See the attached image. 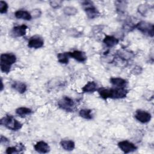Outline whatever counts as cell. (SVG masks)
I'll return each instance as SVG.
<instances>
[{"label":"cell","mask_w":154,"mask_h":154,"mask_svg":"<svg viewBox=\"0 0 154 154\" xmlns=\"http://www.w3.org/2000/svg\"><path fill=\"white\" fill-rule=\"evenodd\" d=\"M115 3H116L117 10L119 12L123 13L126 8V2L125 1H116Z\"/></svg>","instance_id":"cell-26"},{"label":"cell","mask_w":154,"mask_h":154,"mask_svg":"<svg viewBox=\"0 0 154 154\" xmlns=\"http://www.w3.org/2000/svg\"><path fill=\"white\" fill-rule=\"evenodd\" d=\"M32 113V110L27 107L21 106L19 107L16 109V114L20 117H24L26 116L30 115Z\"/></svg>","instance_id":"cell-20"},{"label":"cell","mask_w":154,"mask_h":154,"mask_svg":"<svg viewBox=\"0 0 154 154\" xmlns=\"http://www.w3.org/2000/svg\"><path fill=\"white\" fill-rule=\"evenodd\" d=\"M109 81L110 83H111L113 85L116 86V87L119 88H125L128 84L127 81L122 78H110Z\"/></svg>","instance_id":"cell-16"},{"label":"cell","mask_w":154,"mask_h":154,"mask_svg":"<svg viewBox=\"0 0 154 154\" xmlns=\"http://www.w3.org/2000/svg\"><path fill=\"white\" fill-rule=\"evenodd\" d=\"M63 12L66 15L73 16L78 13V10L74 7L66 6L63 8Z\"/></svg>","instance_id":"cell-25"},{"label":"cell","mask_w":154,"mask_h":154,"mask_svg":"<svg viewBox=\"0 0 154 154\" xmlns=\"http://www.w3.org/2000/svg\"><path fill=\"white\" fill-rule=\"evenodd\" d=\"M16 61V57L13 53H3L0 58V68L2 73H8L11 66Z\"/></svg>","instance_id":"cell-2"},{"label":"cell","mask_w":154,"mask_h":154,"mask_svg":"<svg viewBox=\"0 0 154 154\" xmlns=\"http://www.w3.org/2000/svg\"><path fill=\"white\" fill-rule=\"evenodd\" d=\"M11 87L14 90L17 91L18 93L20 94L24 93L26 90V85L22 82L20 81H14L12 82Z\"/></svg>","instance_id":"cell-15"},{"label":"cell","mask_w":154,"mask_h":154,"mask_svg":"<svg viewBox=\"0 0 154 154\" xmlns=\"http://www.w3.org/2000/svg\"><path fill=\"white\" fill-rule=\"evenodd\" d=\"M8 8V5L5 1H0V13L1 14L6 13Z\"/></svg>","instance_id":"cell-28"},{"label":"cell","mask_w":154,"mask_h":154,"mask_svg":"<svg viewBox=\"0 0 154 154\" xmlns=\"http://www.w3.org/2000/svg\"><path fill=\"white\" fill-rule=\"evenodd\" d=\"M134 117L137 120L141 123H147L149 122L152 118L150 113L141 109H137L135 111Z\"/></svg>","instance_id":"cell-7"},{"label":"cell","mask_w":154,"mask_h":154,"mask_svg":"<svg viewBox=\"0 0 154 154\" xmlns=\"http://www.w3.org/2000/svg\"><path fill=\"white\" fill-rule=\"evenodd\" d=\"M69 55L67 52H62L59 53L57 55L58 61L61 64H67L69 63Z\"/></svg>","instance_id":"cell-23"},{"label":"cell","mask_w":154,"mask_h":154,"mask_svg":"<svg viewBox=\"0 0 154 154\" xmlns=\"http://www.w3.org/2000/svg\"><path fill=\"white\" fill-rule=\"evenodd\" d=\"M58 107L67 112H73L75 108V103L74 100L68 97L63 96L57 102Z\"/></svg>","instance_id":"cell-5"},{"label":"cell","mask_w":154,"mask_h":154,"mask_svg":"<svg viewBox=\"0 0 154 154\" xmlns=\"http://www.w3.org/2000/svg\"><path fill=\"white\" fill-rule=\"evenodd\" d=\"M97 92L103 99H122L126 96L128 91L125 88L116 87L114 88H105L100 87L97 89Z\"/></svg>","instance_id":"cell-1"},{"label":"cell","mask_w":154,"mask_h":154,"mask_svg":"<svg viewBox=\"0 0 154 154\" xmlns=\"http://www.w3.org/2000/svg\"><path fill=\"white\" fill-rule=\"evenodd\" d=\"M14 16L17 19H22L25 20H31L32 19V16L28 11L23 10H17L14 13Z\"/></svg>","instance_id":"cell-17"},{"label":"cell","mask_w":154,"mask_h":154,"mask_svg":"<svg viewBox=\"0 0 154 154\" xmlns=\"http://www.w3.org/2000/svg\"><path fill=\"white\" fill-rule=\"evenodd\" d=\"M63 1L61 0H52L49 2V4L53 8H59L61 7Z\"/></svg>","instance_id":"cell-27"},{"label":"cell","mask_w":154,"mask_h":154,"mask_svg":"<svg viewBox=\"0 0 154 154\" xmlns=\"http://www.w3.org/2000/svg\"><path fill=\"white\" fill-rule=\"evenodd\" d=\"M44 45L43 38L39 35H35L31 37L28 42V46L30 48L38 49L42 48Z\"/></svg>","instance_id":"cell-9"},{"label":"cell","mask_w":154,"mask_h":154,"mask_svg":"<svg viewBox=\"0 0 154 154\" xmlns=\"http://www.w3.org/2000/svg\"><path fill=\"white\" fill-rule=\"evenodd\" d=\"M118 146L119 149L123 151L125 153H128L133 152L137 149V146L132 143L128 141L123 140L118 143Z\"/></svg>","instance_id":"cell-8"},{"label":"cell","mask_w":154,"mask_h":154,"mask_svg":"<svg viewBox=\"0 0 154 154\" xmlns=\"http://www.w3.org/2000/svg\"><path fill=\"white\" fill-rule=\"evenodd\" d=\"M150 8V5H149L148 4L144 3V4H141L139 5L137 10H138V12L140 14H141L143 16H146L147 14L148 11H149Z\"/></svg>","instance_id":"cell-24"},{"label":"cell","mask_w":154,"mask_h":154,"mask_svg":"<svg viewBox=\"0 0 154 154\" xmlns=\"http://www.w3.org/2000/svg\"><path fill=\"white\" fill-rule=\"evenodd\" d=\"M4 88V85H3V82H2V80L1 79V91H2Z\"/></svg>","instance_id":"cell-31"},{"label":"cell","mask_w":154,"mask_h":154,"mask_svg":"<svg viewBox=\"0 0 154 154\" xmlns=\"http://www.w3.org/2000/svg\"><path fill=\"white\" fill-rule=\"evenodd\" d=\"M97 84L94 81H88L82 88L83 93H91L97 90Z\"/></svg>","instance_id":"cell-14"},{"label":"cell","mask_w":154,"mask_h":154,"mask_svg":"<svg viewBox=\"0 0 154 154\" xmlns=\"http://www.w3.org/2000/svg\"><path fill=\"white\" fill-rule=\"evenodd\" d=\"M68 54L70 57L75 59L78 62L83 63L87 60V56L85 53L81 51L75 50L72 52H68Z\"/></svg>","instance_id":"cell-10"},{"label":"cell","mask_w":154,"mask_h":154,"mask_svg":"<svg viewBox=\"0 0 154 154\" xmlns=\"http://www.w3.org/2000/svg\"><path fill=\"white\" fill-rule=\"evenodd\" d=\"M30 14H31V15L32 16V18L36 19V18H38L39 17H40V16L42 14V11H41V10L40 9L36 8V9L32 10L30 12Z\"/></svg>","instance_id":"cell-29"},{"label":"cell","mask_w":154,"mask_h":154,"mask_svg":"<svg viewBox=\"0 0 154 154\" xmlns=\"http://www.w3.org/2000/svg\"><path fill=\"white\" fill-rule=\"evenodd\" d=\"M81 5L82 6L86 15L89 19H94L97 17L100 13L96 7L94 5L92 1H84L81 2Z\"/></svg>","instance_id":"cell-4"},{"label":"cell","mask_w":154,"mask_h":154,"mask_svg":"<svg viewBox=\"0 0 154 154\" xmlns=\"http://www.w3.org/2000/svg\"><path fill=\"white\" fill-rule=\"evenodd\" d=\"M117 55L122 60H123L124 61L129 60L132 58L134 56V54H133V52H132L130 51L125 50V49L119 50L117 52Z\"/></svg>","instance_id":"cell-18"},{"label":"cell","mask_w":154,"mask_h":154,"mask_svg":"<svg viewBox=\"0 0 154 154\" xmlns=\"http://www.w3.org/2000/svg\"><path fill=\"white\" fill-rule=\"evenodd\" d=\"M79 115L82 118L86 120H91L93 119L91 110L90 109H82L79 112Z\"/></svg>","instance_id":"cell-22"},{"label":"cell","mask_w":154,"mask_h":154,"mask_svg":"<svg viewBox=\"0 0 154 154\" xmlns=\"http://www.w3.org/2000/svg\"><path fill=\"white\" fill-rule=\"evenodd\" d=\"M0 141H1V144H7V143H9L8 139L6 137H4L3 135H1Z\"/></svg>","instance_id":"cell-30"},{"label":"cell","mask_w":154,"mask_h":154,"mask_svg":"<svg viewBox=\"0 0 154 154\" xmlns=\"http://www.w3.org/2000/svg\"><path fill=\"white\" fill-rule=\"evenodd\" d=\"M28 26L25 25H17L13 28L12 34L14 37H23L26 34Z\"/></svg>","instance_id":"cell-12"},{"label":"cell","mask_w":154,"mask_h":154,"mask_svg":"<svg viewBox=\"0 0 154 154\" xmlns=\"http://www.w3.org/2000/svg\"><path fill=\"white\" fill-rule=\"evenodd\" d=\"M0 124L6 128L13 131H17L20 129L22 127V124L11 115H6L3 117L0 120Z\"/></svg>","instance_id":"cell-3"},{"label":"cell","mask_w":154,"mask_h":154,"mask_svg":"<svg viewBox=\"0 0 154 154\" xmlns=\"http://www.w3.org/2000/svg\"><path fill=\"white\" fill-rule=\"evenodd\" d=\"M61 146L67 151H72L75 149V144L73 141L70 140H63L60 141Z\"/></svg>","instance_id":"cell-19"},{"label":"cell","mask_w":154,"mask_h":154,"mask_svg":"<svg viewBox=\"0 0 154 154\" xmlns=\"http://www.w3.org/2000/svg\"><path fill=\"white\" fill-rule=\"evenodd\" d=\"M119 39L112 35H106L103 39V43L108 48H112L119 43Z\"/></svg>","instance_id":"cell-13"},{"label":"cell","mask_w":154,"mask_h":154,"mask_svg":"<svg viewBox=\"0 0 154 154\" xmlns=\"http://www.w3.org/2000/svg\"><path fill=\"white\" fill-rule=\"evenodd\" d=\"M135 28L144 34H147L151 37L154 35V26L153 23L146 21H140L135 25Z\"/></svg>","instance_id":"cell-6"},{"label":"cell","mask_w":154,"mask_h":154,"mask_svg":"<svg viewBox=\"0 0 154 154\" xmlns=\"http://www.w3.org/2000/svg\"><path fill=\"white\" fill-rule=\"evenodd\" d=\"M34 149L38 153H46L49 152L50 147L47 143L44 141H39L34 146Z\"/></svg>","instance_id":"cell-11"},{"label":"cell","mask_w":154,"mask_h":154,"mask_svg":"<svg viewBox=\"0 0 154 154\" xmlns=\"http://www.w3.org/2000/svg\"><path fill=\"white\" fill-rule=\"evenodd\" d=\"M25 149V146L22 143L19 144L17 147H8L5 150V153L7 154H11V153H17L21 152Z\"/></svg>","instance_id":"cell-21"}]
</instances>
